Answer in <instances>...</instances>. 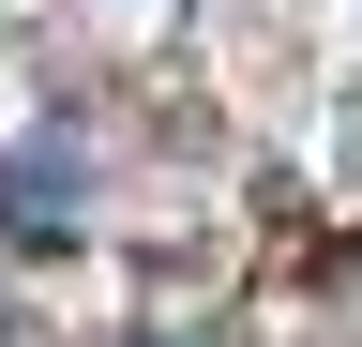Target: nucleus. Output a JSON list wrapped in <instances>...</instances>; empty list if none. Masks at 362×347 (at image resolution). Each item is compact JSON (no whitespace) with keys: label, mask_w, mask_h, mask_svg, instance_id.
I'll return each instance as SVG.
<instances>
[{"label":"nucleus","mask_w":362,"mask_h":347,"mask_svg":"<svg viewBox=\"0 0 362 347\" xmlns=\"http://www.w3.org/2000/svg\"><path fill=\"white\" fill-rule=\"evenodd\" d=\"M61 196H90V151H76V121H45L16 151V182H0V211H16V227H61Z\"/></svg>","instance_id":"obj_1"}]
</instances>
